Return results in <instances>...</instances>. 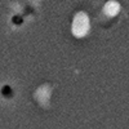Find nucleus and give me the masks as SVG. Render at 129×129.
<instances>
[{"label": "nucleus", "instance_id": "f03ea898", "mask_svg": "<svg viewBox=\"0 0 129 129\" xmlns=\"http://www.w3.org/2000/svg\"><path fill=\"white\" fill-rule=\"evenodd\" d=\"M3 93H4L7 97H9L10 94H12V90H10V88H9V87H5V88H3Z\"/></svg>", "mask_w": 129, "mask_h": 129}, {"label": "nucleus", "instance_id": "f257e3e1", "mask_svg": "<svg viewBox=\"0 0 129 129\" xmlns=\"http://www.w3.org/2000/svg\"><path fill=\"white\" fill-rule=\"evenodd\" d=\"M13 22H14L16 25H21V23H22V18L18 17V16H14V17H13Z\"/></svg>", "mask_w": 129, "mask_h": 129}]
</instances>
